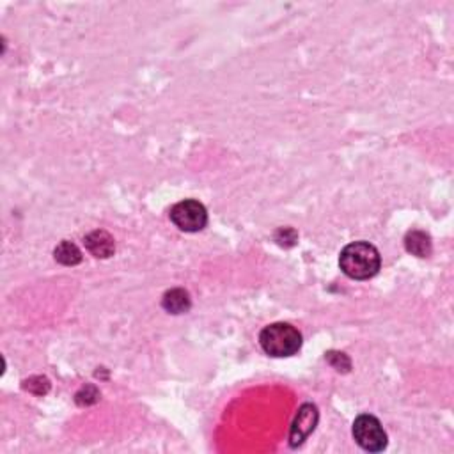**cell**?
<instances>
[{
	"label": "cell",
	"mask_w": 454,
	"mask_h": 454,
	"mask_svg": "<svg viewBox=\"0 0 454 454\" xmlns=\"http://www.w3.org/2000/svg\"><path fill=\"white\" fill-rule=\"evenodd\" d=\"M327 358H329L330 364H332V366L336 367V370H339V371L341 370L348 371L351 367L350 358H348L344 353H336V351H329V353H327Z\"/></svg>",
	"instance_id": "7c38bea8"
},
{
	"label": "cell",
	"mask_w": 454,
	"mask_h": 454,
	"mask_svg": "<svg viewBox=\"0 0 454 454\" xmlns=\"http://www.w3.org/2000/svg\"><path fill=\"white\" fill-rule=\"evenodd\" d=\"M339 266L343 274L355 281H367L382 266L380 252L370 241H353L341 251Z\"/></svg>",
	"instance_id": "6da1fadb"
},
{
	"label": "cell",
	"mask_w": 454,
	"mask_h": 454,
	"mask_svg": "<svg viewBox=\"0 0 454 454\" xmlns=\"http://www.w3.org/2000/svg\"><path fill=\"white\" fill-rule=\"evenodd\" d=\"M170 220L179 231L197 233L203 231L208 224V211L204 204L196 199H185L174 204L170 210Z\"/></svg>",
	"instance_id": "277c9868"
},
{
	"label": "cell",
	"mask_w": 454,
	"mask_h": 454,
	"mask_svg": "<svg viewBox=\"0 0 454 454\" xmlns=\"http://www.w3.org/2000/svg\"><path fill=\"white\" fill-rule=\"evenodd\" d=\"M353 439L364 450L380 453L387 447V433L374 415H360L353 422Z\"/></svg>",
	"instance_id": "3957f363"
},
{
	"label": "cell",
	"mask_w": 454,
	"mask_h": 454,
	"mask_svg": "<svg viewBox=\"0 0 454 454\" xmlns=\"http://www.w3.org/2000/svg\"><path fill=\"white\" fill-rule=\"evenodd\" d=\"M80 396H85V398H78L77 403L78 405H93V403L98 401V398H100V394H98V391L94 387H84L80 392H78Z\"/></svg>",
	"instance_id": "4fadbf2b"
},
{
	"label": "cell",
	"mask_w": 454,
	"mask_h": 454,
	"mask_svg": "<svg viewBox=\"0 0 454 454\" xmlns=\"http://www.w3.org/2000/svg\"><path fill=\"white\" fill-rule=\"evenodd\" d=\"M259 344L270 357H291L302 348V334L289 323H272L261 330Z\"/></svg>",
	"instance_id": "7a4b0ae2"
},
{
	"label": "cell",
	"mask_w": 454,
	"mask_h": 454,
	"mask_svg": "<svg viewBox=\"0 0 454 454\" xmlns=\"http://www.w3.org/2000/svg\"><path fill=\"white\" fill-rule=\"evenodd\" d=\"M275 241L279 245H284V247H293L296 244V231L291 229V227L279 229L277 234H275Z\"/></svg>",
	"instance_id": "8fae6325"
},
{
	"label": "cell",
	"mask_w": 454,
	"mask_h": 454,
	"mask_svg": "<svg viewBox=\"0 0 454 454\" xmlns=\"http://www.w3.org/2000/svg\"><path fill=\"white\" fill-rule=\"evenodd\" d=\"M162 307L170 314H183L192 307V300H190L189 291L181 288L169 289L162 298Z\"/></svg>",
	"instance_id": "52a82bcc"
},
{
	"label": "cell",
	"mask_w": 454,
	"mask_h": 454,
	"mask_svg": "<svg viewBox=\"0 0 454 454\" xmlns=\"http://www.w3.org/2000/svg\"><path fill=\"white\" fill-rule=\"evenodd\" d=\"M25 389H29L30 392H34V394H46L50 389V384L46 378L43 377H34L30 378V380L25 382V385H23Z\"/></svg>",
	"instance_id": "30bf717a"
},
{
	"label": "cell",
	"mask_w": 454,
	"mask_h": 454,
	"mask_svg": "<svg viewBox=\"0 0 454 454\" xmlns=\"http://www.w3.org/2000/svg\"><path fill=\"white\" fill-rule=\"evenodd\" d=\"M405 247L412 256L429 258L431 256V238L424 231H410L405 237Z\"/></svg>",
	"instance_id": "ba28073f"
},
{
	"label": "cell",
	"mask_w": 454,
	"mask_h": 454,
	"mask_svg": "<svg viewBox=\"0 0 454 454\" xmlns=\"http://www.w3.org/2000/svg\"><path fill=\"white\" fill-rule=\"evenodd\" d=\"M317 419H320V414H317L316 406L310 405V403H305V405L300 406L298 414H296L295 421H293L291 431H289V443H291V447H298L314 431Z\"/></svg>",
	"instance_id": "5b68a950"
},
{
	"label": "cell",
	"mask_w": 454,
	"mask_h": 454,
	"mask_svg": "<svg viewBox=\"0 0 454 454\" xmlns=\"http://www.w3.org/2000/svg\"><path fill=\"white\" fill-rule=\"evenodd\" d=\"M53 258H56V261L61 263V265L75 266L82 261V252L77 245L64 240L56 247V251H53Z\"/></svg>",
	"instance_id": "9c48e42d"
},
{
	"label": "cell",
	"mask_w": 454,
	"mask_h": 454,
	"mask_svg": "<svg viewBox=\"0 0 454 454\" xmlns=\"http://www.w3.org/2000/svg\"><path fill=\"white\" fill-rule=\"evenodd\" d=\"M84 241H85V247H87V251L91 252L94 258L107 259V258H111L115 251L114 238H112L111 234L103 229H98V231H93V233H89L87 237H85Z\"/></svg>",
	"instance_id": "8992f818"
}]
</instances>
